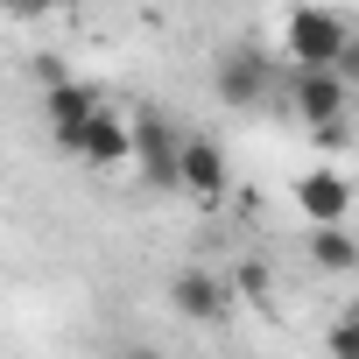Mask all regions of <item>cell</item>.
Returning <instances> with one entry per match:
<instances>
[{"mask_svg": "<svg viewBox=\"0 0 359 359\" xmlns=\"http://www.w3.org/2000/svg\"><path fill=\"white\" fill-rule=\"evenodd\" d=\"M282 50H289L296 71H303V64H338L345 78L359 71V36H352V22H345L338 8H317V0H303V8L282 15Z\"/></svg>", "mask_w": 359, "mask_h": 359, "instance_id": "6da1fadb", "label": "cell"}, {"mask_svg": "<svg viewBox=\"0 0 359 359\" xmlns=\"http://www.w3.org/2000/svg\"><path fill=\"white\" fill-rule=\"evenodd\" d=\"M57 148L78 155L85 169H127L134 162V120H120L113 106H92L78 127H57Z\"/></svg>", "mask_w": 359, "mask_h": 359, "instance_id": "7a4b0ae2", "label": "cell"}, {"mask_svg": "<svg viewBox=\"0 0 359 359\" xmlns=\"http://www.w3.org/2000/svg\"><path fill=\"white\" fill-rule=\"evenodd\" d=\"M289 106H296L303 127L345 120V113H352V78H345L338 64H303V71L289 78Z\"/></svg>", "mask_w": 359, "mask_h": 359, "instance_id": "3957f363", "label": "cell"}, {"mask_svg": "<svg viewBox=\"0 0 359 359\" xmlns=\"http://www.w3.org/2000/svg\"><path fill=\"white\" fill-rule=\"evenodd\" d=\"M169 184L191 191L198 205H219L226 198V148L212 134H184L176 141V162H169Z\"/></svg>", "mask_w": 359, "mask_h": 359, "instance_id": "277c9868", "label": "cell"}, {"mask_svg": "<svg viewBox=\"0 0 359 359\" xmlns=\"http://www.w3.org/2000/svg\"><path fill=\"white\" fill-rule=\"evenodd\" d=\"M296 212H303L310 226H345V219H352V176L331 169V162H310V169L296 176Z\"/></svg>", "mask_w": 359, "mask_h": 359, "instance_id": "5b68a950", "label": "cell"}, {"mask_svg": "<svg viewBox=\"0 0 359 359\" xmlns=\"http://www.w3.org/2000/svg\"><path fill=\"white\" fill-rule=\"evenodd\" d=\"M212 92H219L226 106H261V99H268V57H261L254 43H226L219 64H212Z\"/></svg>", "mask_w": 359, "mask_h": 359, "instance_id": "8992f818", "label": "cell"}, {"mask_svg": "<svg viewBox=\"0 0 359 359\" xmlns=\"http://www.w3.org/2000/svg\"><path fill=\"white\" fill-rule=\"evenodd\" d=\"M169 310L191 317V324H219L226 317V282L212 268H184V275L169 282Z\"/></svg>", "mask_w": 359, "mask_h": 359, "instance_id": "52a82bcc", "label": "cell"}, {"mask_svg": "<svg viewBox=\"0 0 359 359\" xmlns=\"http://www.w3.org/2000/svg\"><path fill=\"white\" fill-rule=\"evenodd\" d=\"M176 141H184V134H176L169 120L141 113V120H134V169H141V176H155V184H169V162H176Z\"/></svg>", "mask_w": 359, "mask_h": 359, "instance_id": "ba28073f", "label": "cell"}, {"mask_svg": "<svg viewBox=\"0 0 359 359\" xmlns=\"http://www.w3.org/2000/svg\"><path fill=\"white\" fill-rule=\"evenodd\" d=\"M310 268L352 275V268H359V240H352L345 226H310Z\"/></svg>", "mask_w": 359, "mask_h": 359, "instance_id": "9c48e42d", "label": "cell"}, {"mask_svg": "<svg viewBox=\"0 0 359 359\" xmlns=\"http://www.w3.org/2000/svg\"><path fill=\"white\" fill-rule=\"evenodd\" d=\"M92 106H99V92H92V85H78V78H57V85H50V99H43L50 127H78Z\"/></svg>", "mask_w": 359, "mask_h": 359, "instance_id": "30bf717a", "label": "cell"}, {"mask_svg": "<svg viewBox=\"0 0 359 359\" xmlns=\"http://www.w3.org/2000/svg\"><path fill=\"white\" fill-rule=\"evenodd\" d=\"M331 359H359V324L352 317H331Z\"/></svg>", "mask_w": 359, "mask_h": 359, "instance_id": "8fae6325", "label": "cell"}, {"mask_svg": "<svg viewBox=\"0 0 359 359\" xmlns=\"http://www.w3.org/2000/svg\"><path fill=\"white\" fill-rule=\"evenodd\" d=\"M0 15L8 22H43V15H57V0H0Z\"/></svg>", "mask_w": 359, "mask_h": 359, "instance_id": "7c38bea8", "label": "cell"}]
</instances>
